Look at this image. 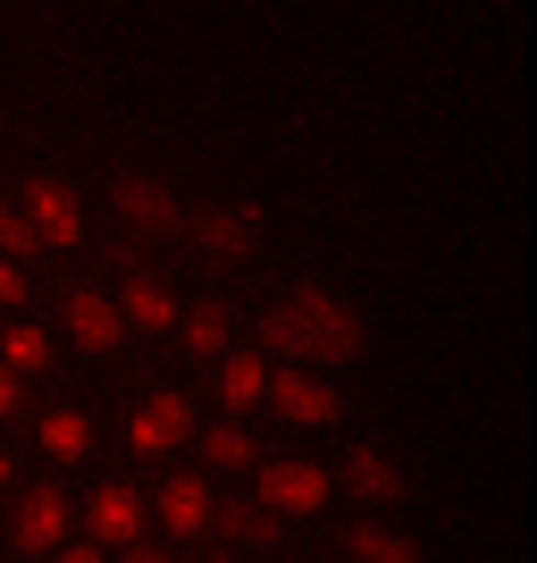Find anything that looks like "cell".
<instances>
[{
  "label": "cell",
  "instance_id": "6da1fadb",
  "mask_svg": "<svg viewBox=\"0 0 537 563\" xmlns=\"http://www.w3.org/2000/svg\"><path fill=\"white\" fill-rule=\"evenodd\" d=\"M260 345L286 353V362H361V320H353L327 286H294V295L260 320Z\"/></svg>",
  "mask_w": 537,
  "mask_h": 563
},
{
  "label": "cell",
  "instance_id": "7a4b0ae2",
  "mask_svg": "<svg viewBox=\"0 0 537 563\" xmlns=\"http://www.w3.org/2000/svg\"><path fill=\"white\" fill-rule=\"evenodd\" d=\"M327 488H336V479H327L320 463H260V505H269V514H320Z\"/></svg>",
  "mask_w": 537,
  "mask_h": 563
},
{
  "label": "cell",
  "instance_id": "3957f363",
  "mask_svg": "<svg viewBox=\"0 0 537 563\" xmlns=\"http://www.w3.org/2000/svg\"><path fill=\"white\" fill-rule=\"evenodd\" d=\"M269 404H278L286 421H303V429L336 421V387H327V378H311V371H278V378H269Z\"/></svg>",
  "mask_w": 537,
  "mask_h": 563
},
{
  "label": "cell",
  "instance_id": "277c9868",
  "mask_svg": "<svg viewBox=\"0 0 537 563\" xmlns=\"http://www.w3.org/2000/svg\"><path fill=\"white\" fill-rule=\"evenodd\" d=\"M59 530H68V496H59V488H25V505H18V547H25V555H51V547H59Z\"/></svg>",
  "mask_w": 537,
  "mask_h": 563
},
{
  "label": "cell",
  "instance_id": "5b68a950",
  "mask_svg": "<svg viewBox=\"0 0 537 563\" xmlns=\"http://www.w3.org/2000/svg\"><path fill=\"white\" fill-rule=\"evenodd\" d=\"M25 228L43 235V244H68L76 235V194L59 186V177H34V186H25Z\"/></svg>",
  "mask_w": 537,
  "mask_h": 563
},
{
  "label": "cell",
  "instance_id": "8992f818",
  "mask_svg": "<svg viewBox=\"0 0 537 563\" xmlns=\"http://www.w3.org/2000/svg\"><path fill=\"white\" fill-rule=\"evenodd\" d=\"M118 219L135 235H168L177 228V202H168V186H152V177H118Z\"/></svg>",
  "mask_w": 537,
  "mask_h": 563
},
{
  "label": "cell",
  "instance_id": "52a82bcc",
  "mask_svg": "<svg viewBox=\"0 0 537 563\" xmlns=\"http://www.w3.org/2000/svg\"><path fill=\"white\" fill-rule=\"evenodd\" d=\"M68 336L85 353H110L118 336H126V311H118L110 295H68Z\"/></svg>",
  "mask_w": 537,
  "mask_h": 563
},
{
  "label": "cell",
  "instance_id": "ba28073f",
  "mask_svg": "<svg viewBox=\"0 0 537 563\" xmlns=\"http://www.w3.org/2000/svg\"><path fill=\"white\" fill-rule=\"evenodd\" d=\"M126 438H135L143 454L177 446V438H193V404H186V396H152V404L135 412V429H126Z\"/></svg>",
  "mask_w": 537,
  "mask_h": 563
},
{
  "label": "cell",
  "instance_id": "9c48e42d",
  "mask_svg": "<svg viewBox=\"0 0 537 563\" xmlns=\"http://www.w3.org/2000/svg\"><path fill=\"white\" fill-rule=\"evenodd\" d=\"M93 539H101V547H135V539H143V496L101 488V496H93Z\"/></svg>",
  "mask_w": 537,
  "mask_h": 563
},
{
  "label": "cell",
  "instance_id": "30bf717a",
  "mask_svg": "<svg viewBox=\"0 0 537 563\" xmlns=\"http://www.w3.org/2000/svg\"><path fill=\"white\" fill-rule=\"evenodd\" d=\"M211 505H219V496L202 488L193 471H186V479H168V488H160V521H168V530H177V539H193V530L211 521Z\"/></svg>",
  "mask_w": 537,
  "mask_h": 563
},
{
  "label": "cell",
  "instance_id": "8fae6325",
  "mask_svg": "<svg viewBox=\"0 0 537 563\" xmlns=\"http://www.w3.org/2000/svg\"><path fill=\"white\" fill-rule=\"evenodd\" d=\"M345 488H353V496H370V505H395V496H403V471L387 463V454L353 446V454H345Z\"/></svg>",
  "mask_w": 537,
  "mask_h": 563
},
{
  "label": "cell",
  "instance_id": "7c38bea8",
  "mask_svg": "<svg viewBox=\"0 0 537 563\" xmlns=\"http://www.w3.org/2000/svg\"><path fill=\"white\" fill-rule=\"evenodd\" d=\"M193 235H202L219 261H244V253H253V219H244V211H202V219H193Z\"/></svg>",
  "mask_w": 537,
  "mask_h": 563
},
{
  "label": "cell",
  "instance_id": "4fadbf2b",
  "mask_svg": "<svg viewBox=\"0 0 537 563\" xmlns=\"http://www.w3.org/2000/svg\"><path fill=\"white\" fill-rule=\"evenodd\" d=\"M345 555H361V563H421V547L395 539V530H378V521H353V530H345Z\"/></svg>",
  "mask_w": 537,
  "mask_h": 563
},
{
  "label": "cell",
  "instance_id": "5bb4252c",
  "mask_svg": "<svg viewBox=\"0 0 537 563\" xmlns=\"http://www.w3.org/2000/svg\"><path fill=\"white\" fill-rule=\"evenodd\" d=\"M211 521L227 530V539H278V514H269V505H253V496H227V505H211Z\"/></svg>",
  "mask_w": 537,
  "mask_h": 563
},
{
  "label": "cell",
  "instance_id": "9a60e30c",
  "mask_svg": "<svg viewBox=\"0 0 537 563\" xmlns=\"http://www.w3.org/2000/svg\"><path fill=\"white\" fill-rule=\"evenodd\" d=\"M260 387H269V371H260L253 353H227V371H219V396L244 412V404H260Z\"/></svg>",
  "mask_w": 537,
  "mask_h": 563
},
{
  "label": "cell",
  "instance_id": "2e32d148",
  "mask_svg": "<svg viewBox=\"0 0 537 563\" xmlns=\"http://www.w3.org/2000/svg\"><path fill=\"white\" fill-rule=\"evenodd\" d=\"M126 311H135L143 329H168V320H177V295H168L160 278H135L126 286Z\"/></svg>",
  "mask_w": 537,
  "mask_h": 563
},
{
  "label": "cell",
  "instance_id": "e0dca14e",
  "mask_svg": "<svg viewBox=\"0 0 537 563\" xmlns=\"http://www.w3.org/2000/svg\"><path fill=\"white\" fill-rule=\"evenodd\" d=\"M43 446L59 454V463H76V454L93 446V421H85V412H51V421H43Z\"/></svg>",
  "mask_w": 537,
  "mask_h": 563
},
{
  "label": "cell",
  "instance_id": "ac0fdd59",
  "mask_svg": "<svg viewBox=\"0 0 537 563\" xmlns=\"http://www.w3.org/2000/svg\"><path fill=\"white\" fill-rule=\"evenodd\" d=\"M202 454H211L219 471H244V463H253V438H244L235 421H219V429H202Z\"/></svg>",
  "mask_w": 537,
  "mask_h": 563
},
{
  "label": "cell",
  "instance_id": "d6986e66",
  "mask_svg": "<svg viewBox=\"0 0 537 563\" xmlns=\"http://www.w3.org/2000/svg\"><path fill=\"white\" fill-rule=\"evenodd\" d=\"M186 345H193V353H227V311H219V303L186 311Z\"/></svg>",
  "mask_w": 537,
  "mask_h": 563
},
{
  "label": "cell",
  "instance_id": "ffe728a7",
  "mask_svg": "<svg viewBox=\"0 0 537 563\" xmlns=\"http://www.w3.org/2000/svg\"><path fill=\"white\" fill-rule=\"evenodd\" d=\"M0 353H9V371H43V362H51V336L43 329H9V345H0Z\"/></svg>",
  "mask_w": 537,
  "mask_h": 563
},
{
  "label": "cell",
  "instance_id": "44dd1931",
  "mask_svg": "<svg viewBox=\"0 0 537 563\" xmlns=\"http://www.w3.org/2000/svg\"><path fill=\"white\" fill-rule=\"evenodd\" d=\"M34 244H43V235L25 228V219H18V211H0V253H34Z\"/></svg>",
  "mask_w": 537,
  "mask_h": 563
},
{
  "label": "cell",
  "instance_id": "7402d4cb",
  "mask_svg": "<svg viewBox=\"0 0 537 563\" xmlns=\"http://www.w3.org/2000/svg\"><path fill=\"white\" fill-rule=\"evenodd\" d=\"M0 303H25V278L9 269V261H0Z\"/></svg>",
  "mask_w": 537,
  "mask_h": 563
},
{
  "label": "cell",
  "instance_id": "603a6c76",
  "mask_svg": "<svg viewBox=\"0 0 537 563\" xmlns=\"http://www.w3.org/2000/svg\"><path fill=\"white\" fill-rule=\"evenodd\" d=\"M118 563H177V555H160V547H143V539H135V547H126Z\"/></svg>",
  "mask_w": 537,
  "mask_h": 563
},
{
  "label": "cell",
  "instance_id": "cb8c5ba5",
  "mask_svg": "<svg viewBox=\"0 0 537 563\" xmlns=\"http://www.w3.org/2000/svg\"><path fill=\"white\" fill-rule=\"evenodd\" d=\"M0 412H18V371L0 362Z\"/></svg>",
  "mask_w": 537,
  "mask_h": 563
},
{
  "label": "cell",
  "instance_id": "d4e9b609",
  "mask_svg": "<svg viewBox=\"0 0 537 563\" xmlns=\"http://www.w3.org/2000/svg\"><path fill=\"white\" fill-rule=\"evenodd\" d=\"M59 563H101V547H68V555H59Z\"/></svg>",
  "mask_w": 537,
  "mask_h": 563
},
{
  "label": "cell",
  "instance_id": "484cf974",
  "mask_svg": "<svg viewBox=\"0 0 537 563\" xmlns=\"http://www.w3.org/2000/svg\"><path fill=\"white\" fill-rule=\"evenodd\" d=\"M0 471H9V454H0Z\"/></svg>",
  "mask_w": 537,
  "mask_h": 563
},
{
  "label": "cell",
  "instance_id": "4316f807",
  "mask_svg": "<svg viewBox=\"0 0 537 563\" xmlns=\"http://www.w3.org/2000/svg\"><path fill=\"white\" fill-rule=\"evenodd\" d=\"M211 563H227V555H211Z\"/></svg>",
  "mask_w": 537,
  "mask_h": 563
}]
</instances>
